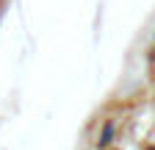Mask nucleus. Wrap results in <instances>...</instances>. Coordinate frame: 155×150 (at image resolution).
Segmentation results:
<instances>
[{"label": "nucleus", "mask_w": 155, "mask_h": 150, "mask_svg": "<svg viewBox=\"0 0 155 150\" xmlns=\"http://www.w3.org/2000/svg\"><path fill=\"white\" fill-rule=\"evenodd\" d=\"M150 150H155V147H150Z\"/></svg>", "instance_id": "obj_1"}]
</instances>
